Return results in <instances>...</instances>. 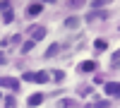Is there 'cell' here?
Listing matches in <instances>:
<instances>
[{
    "label": "cell",
    "instance_id": "1",
    "mask_svg": "<svg viewBox=\"0 0 120 108\" xmlns=\"http://www.w3.org/2000/svg\"><path fill=\"white\" fill-rule=\"evenodd\" d=\"M0 86H7L10 91H19L22 89L19 79H15V77H0Z\"/></svg>",
    "mask_w": 120,
    "mask_h": 108
},
{
    "label": "cell",
    "instance_id": "2",
    "mask_svg": "<svg viewBox=\"0 0 120 108\" xmlns=\"http://www.w3.org/2000/svg\"><path fill=\"white\" fill-rule=\"evenodd\" d=\"M46 26H31V41L36 43V41H41V38H46Z\"/></svg>",
    "mask_w": 120,
    "mask_h": 108
},
{
    "label": "cell",
    "instance_id": "3",
    "mask_svg": "<svg viewBox=\"0 0 120 108\" xmlns=\"http://www.w3.org/2000/svg\"><path fill=\"white\" fill-rule=\"evenodd\" d=\"M41 12H43V5L41 3H31V5L26 7V15L29 17H36V15H41Z\"/></svg>",
    "mask_w": 120,
    "mask_h": 108
},
{
    "label": "cell",
    "instance_id": "4",
    "mask_svg": "<svg viewBox=\"0 0 120 108\" xmlns=\"http://www.w3.org/2000/svg\"><path fill=\"white\" fill-rule=\"evenodd\" d=\"M26 103L31 106V108L41 106V103H43V94H31V96H29V99H26Z\"/></svg>",
    "mask_w": 120,
    "mask_h": 108
},
{
    "label": "cell",
    "instance_id": "5",
    "mask_svg": "<svg viewBox=\"0 0 120 108\" xmlns=\"http://www.w3.org/2000/svg\"><path fill=\"white\" fill-rule=\"evenodd\" d=\"M106 94H108V96H118V94H120V84H118V82H108V84H106Z\"/></svg>",
    "mask_w": 120,
    "mask_h": 108
},
{
    "label": "cell",
    "instance_id": "6",
    "mask_svg": "<svg viewBox=\"0 0 120 108\" xmlns=\"http://www.w3.org/2000/svg\"><path fill=\"white\" fill-rule=\"evenodd\" d=\"M96 67H98V65H96L94 60H84L82 65H79V70H82V72H94Z\"/></svg>",
    "mask_w": 120,
    "mask_h": 108
},
{
    "label": "cell",
    "instance_id": "7",
    "mask_svg": "<svg viewBox=\"0 0 120 108\" xmlns=\"http://www.w3.org/2000/svg\"><path fill=\"white\" fill-rule=\"evenodd\" d=\"M34 82L46 84V82H48V72H43V70H41V72H36V74H34Z\"/></svg>",
    "mask_w": 120,
    "mask_h": 108
},
{
    "label": "cell",
    "instance_id": "8",
    "mask_svg": "<svg viewBox=\"0 0 120 108\" xmlns=\"http://www.w3.org/2000/svg\"><path fill=\"white\" fill-rule=\"evenodd\" d=\"M34 46H36V43L31 41V38H29V41H24V43H22V53H31V51H34Z\"/></svg>",
    "mask_w": 120,
    "mask_h": 108
},
{
    "label": "cell",
    "instance_id": "9",
    "mask_svg": "<svg viewBox=\"0 0 120 108\" xmlns=\"http://www.w3.org/2000/svg\"><path fill=\"white\" fill-rule=\"evenodd\" d=\"M65 26H67V29L79 26V19H77V17H67V19H65Z\"/></svg>",
    "mask_w": 120,
    "mask_h": 108
},
{
    "label": "cell",
    "instance_id": "10",
    "mask_svg": "<svg viewBox=\"0 0 120 108\" xmlns=\"http://www.w3.org/2000/svg\"><path fill=\"white\" fill-rule=\"evenodd\" d=\"M106 48H108V43H106V41H101V38H98V41L94 43V51H96V53H101V51H106Z\"/></svg>",
    "mask_w": 120,
    "mask_h": 108
},
{
    "label": "cell",
    "instance_id": "11",
    "mask_svg": "<svg viewBox=\"0 0 120 108\" xmlns=\"http://www.w3.org/2000/svg\"><path fill=\"white\" fill-rule=\"evenodd\" d=\"M58 51H60V46H58V43H53V46H51V48L46 51V58H53V55H55Z\"/></svg>",
    "mask_w": 120,
    "mask_h": 108
},
{
    "label": "cell",
    "instance_id": "12",
    "mask_svg": "<svg viewBox=\"0 0 120 108\" xmlns=\"http://www.w3.org/2000/svg\"><path fill=\"white\" fill-rule=\"evenodd\" d=\"M5 108H17V99L15 96H7L5 99Z\"/></svg>",
    "mask_w": 120,
    "mask_h": 108
},
{
    "label": "cell",
    "instance_id": "13",
    "mask_svg": "<svg viewBox=\"0 0 120 108\" xmlns=\"http://www.w3.org/2000/svg\"><path fill=\"white\" fill-rule=\"evenodd\" d=\"M70 106H75V101H72V99H63V101L58 103V108H70Z\"/></svg>",
    "mask_w": 120,
    "mask_h": 108
},
{
    "label": "cell",
    "instance_id": "14",
    "mask_svg": "<svg viewBox=\"0 0 120 108\" xmlns=\"http://www.w3.org/2000/svg\"><path fill=\"white\" fill-rule=\"evenodd\" d=\"M12 19H15L12 10H10V12H5V15H3V22H5V24H10V22H12Z\"/></svg>",
    "mask_w": 120,
    "mask_h": 108
},
{
    "label": "cell",
    "instance_id": "15",
    "mask_svg": "<svg viewBox=\"0 0 120 108\" xmlns=\"http://www.w3.org/2000/svg\"><path fill=\"white\" fill-rule=\"evenodd\" d=\"M22 79H24V82H34V72H24Z\"/></svg>",
    "mask_w": 120,
    "mask_h": 108
},
{
    "label": "cell",
    "instance_id": "16",
    "mask_svg": "<svg viewBox=\"0 0 120 108\" xmlns=\"http://www.w3.org/2000/svg\"><path fill=\"white\" fill-rule=\"evenodd\" d=\"M0 10H3V15L10 12V3H5V0H3V3H0Z\"/></svg>",
    "mask_w": 120,
    "mask_h": 108
},
{
    "label": "cell",
    "instance_id": "17",
    "mask_svg": "<svg viewBox=\"0 0 120 108\" xmlns=\"http://www.w3.org/2000/svg\"><path fill=\"white\" fill-rule=\"evenodd\" d=\"M118 60H120V53L115 51V53H113V58H111V63H113V65H118Z\"/></svg>",
    "mask_w": 120,
    "mask_h": 108
},
{
    "label": "cell",
    "instance_id": "18",
    "mask_svg": "<svg viewBox=\"0 0 120 108\" xmlns=\"http://www.w3.org/2000/svg\"><path fill=\"white\" fill-rule=\"evenodd\" d=\"M103 5H106L103 0H98V3H96V0H94V3H91V7H94V10H96V7H103Z\"/></svg>",
    "mask_w": 120,
    "mask_h": 108
},
{
    "label": "cell",
    "instance_id": "19",
    "mask_svg": "<svg viewBox=\"0 0 120 108\" xmlns=\"http://www.w3.org/2000/svg\"><path fill=\"white\" fill-rule=\"evenodd\" d=\"M5 63H7V58H5L3 53H0V65H5Z\"/></svg>",
    "mask_w": 120,
    "mask_h": 108
}]
</instances>
